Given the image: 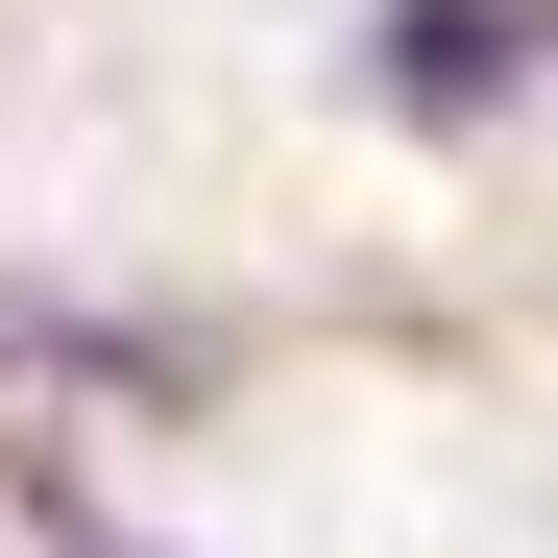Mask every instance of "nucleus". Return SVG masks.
I'll return each instance as SVG.
<instances>
[{
    "mask_svg": "<svg viewBox=\"0 0 558 558\" xmlns=\"http://www.w3.org/2000/svg\"><path fill=\"white\" fill-rule=\"evenodd\" d=\"M195 316H122V292H49V267H0V389H98V413H170L195 389Z\"/></svg>",
    "mask_w": 558,
    "mask_h": 558,
    "instance_id": "2",
    "label": "nucleus"
},
{
    "mask_svg": "<svg viewBox=\"0 0 558 558\" xmlns=\"http://www.w3.org/2000/svg\"><path fill=\"white\" fill-rule=\"evenodd\" d=\"M340 98L389 146H510L558 98V0H364V25H340Z\"/></svg>",
    "mask_w": 558,
    "mask_h": 558,
    "instance_id": "1",
    "label": "nucleus"
},
{
    "mask_svg": "<svg viewBox=\"0 0 558 558\" xmlns=\"http://www.w3.org/2000/svg\"><path fill=\"white\" fill-rule=\"evenodd\" d=\"M0 510H25V558H195V534H122V510H98V486H73V461H49V437L0 461Z\"/></svg>",
    "mask_w": 558,
    "mask_h": 558,
    "instance_id": "3",
    "label": "nucleus"
}]
</instances>
